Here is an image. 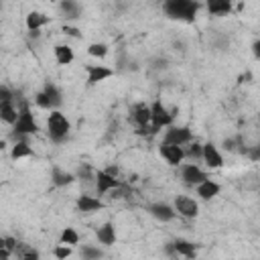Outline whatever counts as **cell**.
Wrapping results in <instances>:
<instances>
[{"label":"cell","mask_w":260,"mask_h":260,"mask_svg":"<svg viewBox=\"0 0 260 260\" xmlns=\"http://www.w3.org/2000/svg\"><path fill=\"white\" fill-rule=\"evenodd\" d=\"M197 10H200V2H193V0H169V2H165V12L177 21L191 23Z\"/></svg>","instance_id":"1"},{"label":"cell","mask_w":260,"mask_h":260,"mask_svg":"<svg viewBox=\"0 0 260 260\" xmlns=\"http://www.w3.org/2000/svg\"><path fill=\"white\" fill-rule=\"evenodd\" d=\"M47 126H49V136L55 141V143H61V141H65L67 139V134H69V120L61 114V112H51L49 114V122H47Z\"/></svg>","instance_id":"2"},{"label":"cell","mask_w":260,"mask_h":260,"mask_svg":"<svg viewBox=\"0 0 260 260\" xmlns=\"http://www.w3.org/2000/svg\"><path fill=\"white\" fill-rule=\"evenodd\" d=\"M14 132H19V134H35L39 132V126H37V122L33 118V114H30L29 110V104L27 102H21V108H19V120H17V124H14Z\"/></svg>","instance_id":"3"},{"label":"cell","mask_w":260,"mask_h":260,"mask_svg":"<svg viewBox=\"0 0 260 260\" xmlns=\"http://www.w3.org/2000/svg\"><path fill=\"white\" fill-rule=\"evenodd\" d=\"M150 112H152V116H150V124L155 126L157 130L159 128H163V126H169L171 122H173V114L165 108V106L161 104V102H155L150 106Z\"/></svg>","instance_id":"4"},{"label":"cell","mask_w":260,"mask_h":260,"mask_svg":"<svg viewBox=\"0 0 260 260\" xmlns=\"http://www.w3.org/2000/svg\"><path fill=\"white\" fill-rule=\"evenodd\" d=\"M150 106H146L144 102H139V104H134L132 108H130V120L134 122L139 128H146L150 124Z\"/></svg>","instance_id":"5"},{"label":"cell","mask_w":260,"mask_h":260,"mask_svg":"<svg viewBox=\"0 0 260 260\" xmlns=\"http://www.w3.org/2000/svg\"><path fill=\"white\" fill-rule=\"evenodd\" d=\"M191 139H193V134H191V130H189V128H185V126H183V128L173 126V128L167 130V134H165V144L183 146V144L191 143Z\"/></svg>","instance_id":"6"},{"label":"cell","mask_w":260,"mask_h":260,"mask_svg":"<svg viewBox=\"0 0 260 260\" xmlns=\"http://www.w3.org/2000/svg\"><path fill=\"white\" fill-rule=\"evenodd\" d=\"M96 183H98V193H100V195L108 193L110 189H120V187H122V183H120L114 175H110L108 171H98Z\"/></svg>","instance_id":"7"},{"label":"cell","mask_w":260,"mask_h":260,"mask_svg":"<svg viewBox=\"0 0 260 260\" xmlns=\"http://www.w3.org/2000/svg\"><path fill=\"white\" fill-rule=\"evenodd\" d=\"M175 211L179 213V216H183V218H195L197 211H200V207H197L195 200H189V197L181 195V197L175 200Z\"/></svg>","instance_id":"8"},{"label":"cell","mask_w":260,"mask_h":260,"mask_svg":"<svg viewBox=\"0 0 260 260\" xmlns=\"http://www.w3.org/2000/svg\"><path fill=\"white\" fill-rule=\"evenodd\" d=\"M181 175H183V181L189 183V185H202L203 181H207V175L195 165H185L181 169Z\"/></svg>","instance_id":"9"},{"label":"cell","mask_w":260,"mask_h":260,"mask_svg":"<svg viewBox=\"0 0 260 260\" xmlns=\"http://www.w3.org/2000/svg\"><path fill=\"white\" fill-rule=\"evenodd\" d=\"M161 155L163 159H167V163L169 165H179L183 159H185V150H183L181 146H175V144H161Z\"/></svg>","instance_id":"10"},{"label":"cell","mask_w":260,"mask_h":260,"mask_svg":"<svg viewBox=\"0 0 260 260\" xmlns=\"http://www.w3.org/2000/svg\"><path fill=\"white\" fill-rule=\"evenodd\" d=\"M148 211L161 222H171L177 216V211L173 207H169L167 203H152V205H148Z\"/></svg>","instance_id":"11"},{"label":"cell","mask_w":260,"mask_h":260,"mask_svg":"<svg viewBox=\"0 0 260 260\" xmlns=\"http://www.w3.org/2000/svg\"><path fill=\"white\" fill-rule=\"evenodd\" d=\"M87 84H98V82H104L108 80L110 75L114 73L112 69L104 67V65H87Z\"/></svg>","instance_id":"12"},{"label":"cell","mask_w":260,"mask_h":260,"mask_svg":"<svg viewBox=\"0 0 260 260\" xmlns=\"http://www.w3.org/2000/svg\"><path fill=\"white\" fill-rule=\"evenodd\" d=\"M203 159H205V163L211 167V169H220V167L224 165V159L220 155V150L213 146L211 143L203 144Z\"/></svg>","instance_id":"13"},{"label":"cell","mask_w":260,"mask_h":260,"mask_svg":"<svg viewBox=\"0 0 260 260\" xmlns=\"http://www.w3.org/2000/svg\"><path fill=\"white\" fill-rule=\"evenodd\" d=\"M78 209L82 213H91V211H98V209H104V203L100 200H96V197L91 195H80L78 200Z\"/></svg>","instance_id":"14"},{"label":"cell","mask_w":260,"mask_h":260,"mask_svg":"<svg viewBox=\"0 0 260 260\" xmlns=\"http://www.w3.org/2000/svg\"><path fill=\"white\" fill-rule=\"evenodd\" d=\"M218 193H220V185L211 179L203 181L202 185H197V195H200L202 200H211V197H216Z\"/></svg>","instance_id":"15"},{"label":"cell","mask_w":260,"mask_h":260,"mask_svg":"<svg viewBox=\"0 0 260 260\" xmlns=\"http://www.w3.org/2000/svg\"><path fill=\"white\" fill-rule=\"evenodd\" d=\"M98 240L104 244V246H112V244L116 242V232H114V226L108 222V224H104L102 228H98Z\"/></svg>","instance_id":"16"},{"label":"cell","mask_w":260,"mask_h":260,"mask_svg":"<svg viewBox=\"0 0 260 260\" xmlns=\"http://www.w3.org/2000/svg\"><path fill=\"white\" fill-rule=\"evenodd\" d=\"M0 116L8 124H17L19 120V110L12 106V102H0Z\"/></svg>","instance_id":"17"},{"label":"cell","mask_w":260,"mask_h":260,"mask_svg":"<svg viewBox=\"0 0 260 260\" xmlns=\"http://www.w3.org/2000/svg\"><path fill=\"white\" fill-rule=\"evenodd\" d=\"M49 23V17H45L41 12H29L27 14V29L29 30H39L43 25Z\"/></svg>","instance_id":"18"},{"label":"cell","mask_w":260,"mask_h":260,"mask_svg":"<svg viewBox=\"0 0 260 260\" xmlns=\"http://www.w3.org/2000/svg\"><path fill=\"white\" fill-rule=\"evenodd\" d=\"M173 244H175L177 254L185 256V258H195V254H197L195 244H191V242H187V240H175Z\"/></svg>","instance_id":"19"},{"label":"cell","mask_w":260,"mask_h":260,"mask_svg":"<svg viewBox=\"0 0 260 260\" xmlns=\"http://www.w3.org/2000/svg\"><path fill=\"white\" fill-rule=\"evenodd\" d=\"M55 57L59 65H69L73 61V51L67 47V45H55Z\"/></svg>","instance_id":"20"},{"label":"cell","mask_w":260,"mask_h":260,"mask_svg":"<svg viewBox=\"0 0 260 260\" xmlns=\"http://www.w3.org/2000/svg\"><path fill=\"white\" fill-rule=\"evenodd\" d=\"M51 179H53V185L55 187H65V185H69V183H73V175L71 173H63L59 169V167H53V175H51Z\"/></svg>","instance_id":"21"},{"label":"cell","mask_w":260,"mask_h":260,"mask_svg":"<svg viewBox=\"0 0 260 260\" xmlns=\"http://www.w3.org/2000/svg\"><path fill=\"white\" fill-rule=\"evenodd\" d=\"M207 10L211 14H228L232 10V4L228 0H209L207 2Z\"/></svg>","instance_id":"22"},{"label":"cell","mask_w":260,"mask_h":260,"mask_svg":"<svg viewBox=\"0 0 260 260\" xmlns=\"http://www.w3.org/2000/svg\"><path fill=\"white\" fill-rule=\"evenodd\" d=\"M12 159H25V157H35L33 148L29 146V143H17L12 146V152H10Z\"/></svg>","instance_id":"23"},{"label":"cell","mask_w":260,"mask_h":260,"mask_svg":"<svg viewBox=\"0 0 260 260\" xmlns=\"http://www.w3.org/2000/svg\"><path fill=\"white\" fill-rule=\"evenodd\" d=\"M78 242H80V236L73 228H65V230L61 232V244H63V246H75Z\"/></svg>","instance_id":"24"},{"label":"cell","mask_w":260,"mask_h":260,"mask_svg":"<svg viewBox=\"0 0 260 260\" xmlns=\"http://www.w3.org/2000/svg\"><path fill=\"white\" fill-rule=\"evenodd\" d=\"M14 254H17L21 260H39V252L35 248L25 246V244H21V242H19V248H17Z\"/></svg>","instance_id":"25"},{"label":"cell","mask_w":260,"mask_h":260,"mask_svg":"<svg viewBox=\"0 0 260 260\" xmlns=\"http://www.w3.org/2000/svg\"><path fill=\"white\" fill-rule=\"evenodd\" d=\"M59 8L63 10V14H65L67 19H78V17H80V6L75 4V2H71V0H65V2H61Z\"/></svg>","instance_id":"26"},{"label":"cell","mask_w":260,"mask_h":260,"mask_svg":"<svg viewBox=\"0 0 260 260\" xmlns=\"http://www.w3.org/2000/svg\"><path fill=\"white\" fill-rule=\"evenodd\" d=\"M87 53L91 55V57H106L108 55V45H104V43H91L89 47H87Z\"/></svg>","instance_id":"27"},{"label":"cell","mask_w":260,"mask_h":260,"mask_svg":"<svg viewBox=\"0 0 260 260\" xmlns=\"http://www.w3.org/2000/svg\"><path fill=\"white\" fill-rule=\"evenodd\" d=\"M43 91L49 96V100H51V104H53V108H57V106L61 104V94H59V89H57L53 84H47Z\"/></svg>","instance_id":"28"},{"label":"cell","mask_w":260,"mask_h":260,"mask_svg":"<svg viewBox=\"0 0 260 260\" xmlns=\"http://www.w3.org/2000/svg\"><path fill=\"white\" fill-rule=\"evenodd\" d=\"M82 258L84 260H100L102 258V250H98L94 246H82Z\"/></svg>","instance_id":"29"},{"label":"cell","mask_w":260,"mask_h":260,"mask_svg":"<svg viewBox=\"0 0 260 260\" xmlns=\"http://www.w3.org/2000/svg\"><path fill=\"white\" fill-rule=\"evenodd\" d=\"M35 102H37L39 108H43V110H51V108H53V104H51L49 96L45 94V91H39V94L35 96Z\"/></svg>","instance_id":"30"},{"label":"cell","mask_w":260,"mask_h":260,"mask_svg":"<svg viewBox=\"0 0 260 260\" xmlns=\"http://www.w3.org/2000/svg\"><path fill=\"white\" fill-rule=\"evenodd\" d=\"M185 155H187L189 159H195V161H197V159H202V157H203V146L195 143V144L189 146V150L185 152Z\"/></svg>","instance_id":"31"},{"label":"cell","mask_w":260,"mask_h":260,"mask_svg":"<svg viewBox=\"0 0 260 260\" xmlns=\"http://www.w3.org/2000/svg\"><path fill=\"white\" fill-rule=\"evenodd\" d=\"M53 254H55L57 260H65V258L71 254V248H69V246H63V244H61V246H57V248L53 250Z\"/></svg>","instance_id":"32"},{"label":"cell","mask_w":260,"mask_h":260,"mask_svg":"<svg viewBox=\"0 0 260 260\" xmlns=\"http://www.w3.org/2000/svg\"><path fill=\"white\" fill-rule=\"evenodd\" d=\"M63 33L65 35H71V37H75V39H82V30L80 29H73V27H63Z\"/></svg>","instance_id":"33"},{"label":"cell","mask_w":260,"mask_h":260,"mask_svg":"<svg viewBox=\"0 0 260 260\" xmlns=\"http://www.w3.org/2000/svg\"><path fill=\"white\" fill-rule=\"evenodd\" d=\"M0 102H12V94H10V89L8 87H0Z\"/></svg>","instance_id":"34"},{"label":"cell","mask_w":260,"mask_h":260,"mask_svg":"<svg viewBox=\"0 0 260 260\" xmlns=\"http://www.w3.org/2000/svg\"><path fill=\"white\" fill-rule=\"evenodd\" d=\"M246 155L252 159V161H258L260 159V144H256L254 148H250V150H246Z\"/></svg>","instance_id":"35"},{"label":"cell","mask_w":260,"mask_h":260,"mask_svg":"<svg viewBox=\"0 0 260 260\" xmlns=\"http://www.w3.org/2000/svg\"><path fill=\"white\" fill-rule=\"evenodd\" d=\"M224 148H226V150H236V141L226 139V141H224Z\"/></svg>","instance_id":"36"},{"label":"cell","mask_w":260,"mask_h":260,"mask_svg":"<svg viewBox=\"0 0 260 260\" xmlns=\"http://www.w3.org/2000/svg\"><path fill=\"white\" fill-rule=\"evenodd\" d=\"M252 51H254V57L260 59V41H256V43L252 45Z\"/></svg>","instance_id":"37"},{"label":"cell","mask_w":260,"mask_h":260,"mask_svg":"<svg viewBox=\"0 0 260 260\" xmlns=\"http://www.w3.org/2000/svg\"><path fill=\"white\" fill-rule=\"evenodd\" d=\"M29 35H30V37H33V39H37V37H39V30H30V33H29Z\"/></svg>","instance_id":"38"}]
</instances>
